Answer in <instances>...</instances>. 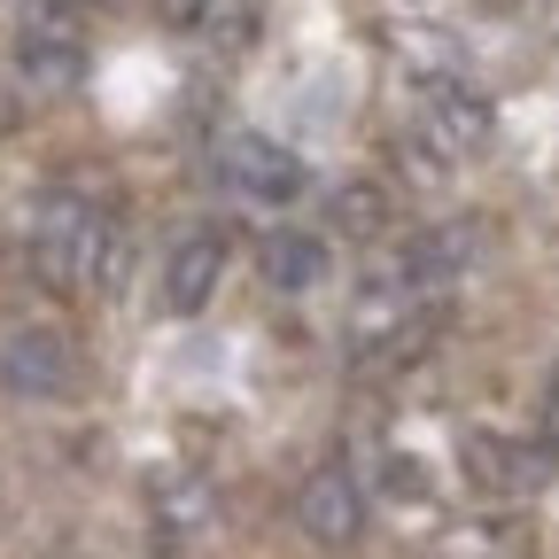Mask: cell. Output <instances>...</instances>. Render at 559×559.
<instances>
[{
  "label": "cell",
  "instance_id": "6da1fadb",
  "mask_svg": "<svg viewBox=\"0 0 559 559\" xmlns=\"http://www.w3.org/2000/svg\"><path fill=\"white\" fill-rule=\"evenodd\" d=\"M32 257L47 272V288H86V280L109 264V226L94 218V210L79 194H47L39 202V226H32Z\"/></svg>",
  "mask_w": 559,
  "mask_h": 559
},
{
  "label": "cell",
  "instance_id": "7a4b0ae2",
  "mask_svg": "<svg viewBox=\"0 0 559 559\" xmlns=\"http://www.w3.org/2000/svg\"><path fill=\"white\" fill-rule=\"evenodd\" d=\"M0 389H16V396H70V389H79V349H70V334L16 326L9 342H0Z\"/></svg>",
  "mask_w": 559,
  "mask_h": 559
},
{
  "label": "cell",
  "instance_id": "3957f363",
  "mask_svg": "<svg viewBox=\"0 0 559 559\" xmlns=\"http://www.w3.org/2000/svg\"><path fill=\"white\" fill-rule=\"evenodd\" d=\"M358 521H366V498H358V474H349V466H319V474L296 489V528H304L319 551L358 544Z\"/></svg>",
  "mask_w": 559,
  "mask_h": 559
},
{
  "label": "cell",
  "instance_id": "277c9868",
  "mask_svg": "<svg viewBox=\"0 0 559 559\" xmlns=\"http://www.w3.org/2000/svg\"><path fill=\"white\" fill-rule=\"evenodd\" d=\"M419 124H428V148L443 156H474L489 140V102L459 79H419Z\"/></svg>",
  "mask_w": 559,
  "mask_h": 559
},
{
  "label": "cell",
  "instance_id": "5b68a950",
  "mask_svg": "<svg viewBox=\"0 0 559 559\" xmlns=\"http://www.w3.org/2000/svg\"><path fill=\"white\" fill-rule=\"evenodd\" d=\"M218 280H226V241H218V234H187V241L164 257V288H156V304H164L171 319H194V311H210Z\"/></svg>",
  "mask_w": 559,
  "mask_h": 559
},
{
  "label": "cell",
  "instance_id": "8992f818",
  "mask_svg": "<svg viewBox=\"0 0 559 559\" xmlns=\"http://www.w3.org/2000/svg\"><path fill=\"white\" fill-rule=\"evenodd\" d=\"M226 179H234L241 194H257V202H296V194H304L296 148H280V140H264V132H234V140H226Z\"/></svg>",
  "mask_w": 559,
  "mask_h": 559
},
{
  "label": "cell",
  "instance_id": "52a82bcc",
  "mask_svg": "<svg viewBox=\"0 0 559 559\" xmlns=\"http://www.w3.org/2000/svg\"><path fill=\"white\" fill-rule=\"evenodd\" d=\"M264 288H280V296H311L319 280H326V249H319V234H296V226H280L272 241H264Z\"/></svg>",
  "mask_w": 559,
  "mask_h": 559
},
{
  "label": "cell",
  "instance_id": "ba28073f",
  "mask_svg": "<svg viewBox=\"0 0 559 559\" xmlns=\"http://www.w3.org/2000/svg\"><path fill=\"white\" fill-rule=\"evenodd\" d=\"M24 79L32 86H79V47L70 39H32L24 47Z\"/></svg>",
  "mask_w": 559,
  "mask_h": 559
},
{
  "label": "cell",
  "instance_id": "9c48e42d",
  "mask_svg": "<svg viewBox=\"0 0 559 559\" xmlns=\"http://www.w3.org/2000/svg\"><path fill=\"white\" fill-rule=\"evenodd\" d=\"M334 226L342 234H381L389 226V194L381 187H342L334 194Z\"/></svg>",
  "mask_w": 559,
  "mask_h": 559
},
{
  "label": "cell",
  "instance_id": "30bf717a",
  "mask_svg": "<svg viewBox=\"0 0 559 559\" xmlns=\"http://www.w3.org/2000/svg\"><path fill=\"white\" fill-rule=\"evenodd\" d=\"M156 513H164V528H171V536H187V528H194V521L210 513V498H202V481H171L164 498H156Z\"/></svg>",
  "mask_w": 559,
  "mask_h": 559
}]
</instances>
